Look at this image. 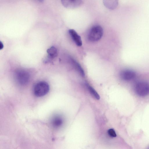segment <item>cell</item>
Instances as JSON below:
<instances>
[{"mask_svg":"<svg viewBox=\"0 0 149 149\" xmlns=\"http://www.w3.org/2000/svg\"><path fill=\"white\" fill-rule=\"evenodd\" d=\"M48 84L45 81H40L36 84L33 88V93L36 96L41 97L47 94L49 91Z\"/></svg>","mask_w":149,"mask_h":149,"instance_id":"1","label":"cell"},{"mask_svg":"<svg viewBox=\"0 0 149 149\" xmlns=\"http://www.w3.org/2000/svg\"><path fill=\"white\" fill-rule=\"evenodd\" d=\"M103 33L102 27L99 25L93 26L91 29L88 36L89 40L96 42L99 40L102 37Z\"/></svg>","mask_w":149,"mask_h":149,"instance_id":"2","label":"cell"},{"mask_svg":"<svg viewBox=\"0 0 149 149\" xmlns=\"http://www.w3.org/2000/svg\"><path fill=\"white\" fill-rule=\"evenodd\" d=\"M15 76L17 81L21 85H25L29 81L30 76L29 73L24 70H17L15 73Z\"/></svg>","mask_w":149,"mask_h":149,"instance_id":"3","label":"cell"},{"mask_svg":"<svg viewBox=\"0 0 149 149\" xmlns=\"http://www.w3.org/2000/svg\"><path fill=\"white\" fill-rule=\"evenodd\" d=\"M134 90L139 96H146L149 94V84L144 81L138 82L135 85Z\"/></svg>","mask_w":149,"mask_h":149,"instance_id":"4","label":"cell"},{"mask_svg":"<svg viewBox=\"0 0 149 149\" xmlns=\"http://www.w3.org/2000/svg\"><path fill=\"white\" fill-rule=\"evenodd\" d=\"M61 2L64 6L70 8H74L78 7L82 3V1L78 0H62Z\"/></svg>","mask_w":149,"mask_h":149,"instance_id":"5","label":"cell"},{"mask_svg":"<svg viewBox=\"0 0 149 149\" xmlns=\"http://www.w3.org/2000/svg\"><path fill=\"white\" fill-rule=\"evenodd\" d=\"M69 33L72 39L75 44L78 46L82 45V41L81 37L74 29H70L69 30Z\"/></svg>","mask_w":149,"mask_h":149,"instance_id":"6","label":"cell"},{"mask_svg":"<svg viewBox=\"0 0 149 149\" xmlns=\"http://www.w3.org/2000/svg\"><path fill=\"white\" fill-rule=\"evenodd\" d=\"M135 73L134 71L129 70L123 71L120 73L121 78L125 81L132 79L135 77Z\"/></svg>","mask_w":149,"mask_h":149,"instance_id":"7","label":"cell"},{"mask_svg":"<svg viewBox=\"0 0 149 149\" xmlns=\"http://www.w3.org/2000/svg\"><path fill=\"white\" fill-rule=\"evenodd\" d=\"M63 123V120L62 118L58 116H54L51 120V124L52 126L55 128L60 127Z\"/></svg>","mask_w":149,"mask_h":149,"instance_id":"8","label":"cell"},{"mask_svg":"<svg viewBox=\"0 0 149 149\" xmlns=\"http://www.w3.org/2000/svg\"><path fill=\"white\" fill-rule=\"evenodd\" d=\"M47 57L52 60L57 56V51L54 46H52L47 49Z\"/></svg>","mask_w":149,"mask_h":149,"instance_id":"9","label":"cell"},{"mask_svg":"<svg viewBox=\"0 0 149 149\" xmlns=\"http://www.w3.org/2000/svg\"><path fill=\"white\" fill-rule=\"evenodd\" d=\"M104 3L107 7L111 9L115 8L118 5L117 1L105 0L104 1Z\"/></svg>","mask_w":149,"mask_h":149,"instance_id":"10","label":"cell"},{"mask_svg":"<svg viewBox=\"0 0 149 149\" xmlns=\"http://www.w3.org/2000/svg\"><path fill=\"white\" fill-rule=\"evenodd\" d=\"M71 62L76 69L83 77L85 75L84 72L80 65L73 58L71 59Z\"/></svg>","mask_w":149,"mask_h":149,"instance_id":"11","label":"cell"},{"mask_svg":"<svg viewBox=\"0 0 149 149\" xmlns=\"http://www.w3.org/2000/svg\"><path fill=\"white\" fill-rule=\"evenodd\" d=\"M86 86L91 94L95 99L97 100H99L100 98V96L96 91L91 86L87 84Z\"/></svg>","mask_w":149,"mask_h":149,"instance_id":"12","label":"cell"},{"mask_svg":"<svg viewBox=\"0 0 149 149\" xmlns=\"http://www.w3.org/2000/svg\"><path fill=\"white\" fill-rule=\"evenodd\" d=\"M108 135L112 137H115L116 136V132L113 129H110L108 131Z\"/></svg>","mask_w":149,"mask_h":149,"instance_id":"13","label":"cell"},{"mask_svg":"<svg viewBox=\"0 0 149 149\" xmlns=\"http://www.w3.org/2000/svg\"><path fill=\"white\" fill-rule=\"evenodd\" d=\"M3 47V43L1 41H0V49H2Z\"/></svg>","mask_w":149,"mask_h":149,"instance_id":"14","label":"cell"},{"mask_svg":"<svg viewBox=\"0 0 149 149\" xmlns=\"http://www.w3.org/2000/svg\"><path fill=\"white\" fill-rule=\"evenodd\" d=\"M148 149H149V148Z\"/></svg>","mask_w":149,"mask_h":149,"instance_id":"15","label":"cell"}]
</instances>
